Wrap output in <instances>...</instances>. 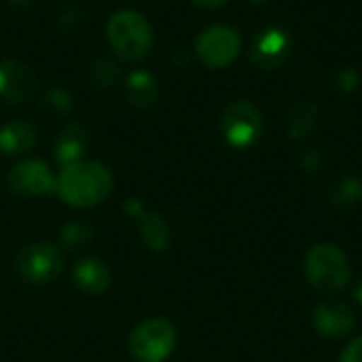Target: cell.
Here are the masks:
<instances>
[{"mask_svg":"<svg viewBox=\"0 0 362 362\" xmlns=\"http://www.w3.org/2000/svg\"><path fill=\"white\" fill-rule=\"evenodd\" d=\"M112 172L98 161H78L66 165L55 176V193L72 208H91L102 204L112 191Z\"/></svg>","mask_w":362,"mask_h":362,"instance_id":"cell-1","label":"cell"},{"mask_svg":"<svg viewBox=\"0 0 362 362\" xmlns=\"http://www.w3.org/2000/svg\"><path fill=\"white\" fill-rule=\"evenodd\" d=\"M106 38L112 51L125 62H138L153 49V28L148 19L132 8H123L110 15L106 23Z\"/></svg>","mask_w":362,"mask_h":362,"instance_id":"cell-2","label":"cell"},{"mask_svg":"<svg viewBox=\"0 0 362 362\" xmlns=\"http://www.w3.org/2000/svg\"><path fill=\"white\" fill-rule=\"evenodd\" d=\"M350 263L341 248L335 244H316L305 257L308 282L322 295H337L350 282Z\"/></svg>","mask_w":362,"mask_h":362,"instance_id":"cell-3","label":"cell"},{"mask_svg":"<svg viewBox=\"0 0 362 362\" xmlns=\"http://www.w3.org/2000/svg\"><path fill=\"white\" fill-rule=\"evenodd\" d=\"M178 341L176 327L165 318H148L129 333V352L138 362H165Z\"/></svg>","mask_w":362,"mask_h":362,"instance_id":"cell-4","label":"cell"},{"mask_svg":"<svg viewBox=\"0 0 362 362\" xmlns=\"http://www.w3.org/2000/svg\"><path fill=\"white\" fill-rule=\"evenodd\" d=\"M15 269L23 282L47 284L55 282L64 272V255L55 244L36 242L19 250L15 259Z\"/></svg>","mask_w":362,"mask_h":362,"instance_id":"cell-5","label":"cell"},{"mask_svg":"<svg viewBox=\"0 0 362 362\" xmlns=\"http://www.w3.org/2000/svg\"><path fill=\"white\" fill-rule=\"evenodd\" d=\"M221 134L225 142L233 148L252 146L263 134V115L261 110L246 100L229 104L221 117Z\"/></svg>","mask_w":362,"mask_h":362,"instance_id":"cell-6","label":"cell"},{"mask_svg":"<svg viewBox=\"0 0 362 362\" xmlns=\"http://www.w3.org/2000/svg\"><path fill=\"white\" fill-rule=\"evenodd\" d=\"M242 49L238 30L229 25H210L195 40V55L208 68H227L235 62Z\"/></svg>","mask_w":362,"mask_h":362,"instance_id":"cell-7","label":"cell"},{"mask_svg":"<svg viewBox=\"0 0 362 362\" xmlns=\"http://www.w3.org/2000/svg\"><path fill=\"white\" fill-rule=\"evenodd\" d=\"M6 185L19 197H42L55 193V174L42 159H23L8 170Z\"/></svg>","mask_w":362,"mask_h":362,"instance_id":"cell-8","label":"cell"},{"mask_svg":"<svg viewBox=\"0 0 362 362\" xmlns=\"http://www.w3.org/2000/svg\"><path fill=\"white\" fill-rule=\"evenodd\" d=\"M293 51V38L282 28H265L261 30L252 45H250V59L255 66L263 70H276L284 66V62L291 57Z\"/></svg>","mask_w":362,"mask_h":362,"instance_id":"cell-9","label":"cell"},{"mask_svg":"<svg viewBox=\"0 0 362 362\" xmlns=\"http://www.w3.org/2000/svg\"><path fill=\"white\" fill-rule=\"evenodd\" d=\"M38 89V74L23 62H0V98L4 102H25Z\"/></svg>","mask_w":362,"mask_h":362,"instance_id":"cell-10","label":"cell"},{"mask_svg":"<svg viewBox=\"0 0 362 362\" xmlns=\"http://www.w3.org/2000/svg\"><path fill=\"white\" fill-rule=\"evenodd\" d=\"M312 325L327 339H344L354 331L356 318H354V312L346 303L327 301L314 310Z\"/></svg>","mask_w":362,"mask_h":362,"instance_id":"cell-11","label":"cell"},{"mask_svg":"<svg viewBox=\"0 0 362 362\" xmlns=\"http://www.w3.org/2000/svg\"><path fill=\"white\" fill-rule=\"evenodd\" d=\"M87 148H89V132L78 123H70L55 138V144H53L55 163L59 168L78 163L85 159Z\"/></svg>","mask_w":362,"mask_h":362,"instance_id":"cell-12","label":"cell"},{"mask_svg":"<svg viewBox=\"0 0 362 362\" xmlns=\"http://www.w3.org/2000/svg\"><path fill=\"white\" fill-rule=\"evenodd\" d=\"M72 280L76 284L78 291H83L85 295L98 297L104 295L112 282V274L108 269V265L98 259V257H87L81 259L74 269H72Z\"/></svg>","mask_w":362,"mask_h":362,"instance_id":"cell-13","label":"cell"},{"mask_svg":"<svg viewBox=\"0 0 362 362\" xmlns=\"http://www.w3.org/2000/svg\"><path fill=\"white\" fill-rule=\"evenodd\" d=\"M38 144V132L28 121H8L0 127V153L25 155Z\"/></svg>","mask_w":362,"mask_h":362,"instance_id":"cell-14","label":"cell"},{"mask_svg":"<svg viewBox=\"0 0 362 362\" xmlns=\"http://www.w3.org/2000/svg\"><path fill=\"white\" fill-rule=\"evenodd\" d=\"M125 98L136 108H148L159 98L157 78L146 70H134L125 81Z\"/></svg>","mask_w":362,"mask_h":362,"instance_id":"cell-15","label":"cell"},{"mask_svg":"<svg viewBox=\"0 0 362 362\" xmlns=\"http://www.w3.org/2000/svg\"><path fill=\"white\" fill-rule=\"evenodd\" d=\"M140 238L153 252H163L172 244V229L161 214L144 212L140 216Z\"/></svg>","mask_w":362,"mask_h":362,"instance_id":"cell-16","label":"cell"},{"mask_svg":"<svg viewBox=\"0 0 362 362\" xmlns=\"http://www.w3.org/2000/svg\"><path fill=\"white\" fill-rule=\"evenodd\" d=\"M318 119H320L318 106H314L310 102H301V104L293 106L291 112L286 115V132L295 140H305L314 134Z\"/></svg>","mask_w":362,"mask_h":362,"instance_id":"cell-17","label":"cell"},{"mask_svg":"<svg viewBox=\"0 0 362 362\" xmlns=\"http://www.w3.org/2000/svg\"><path fill=\"white\" fill-rule=\"evenodd\" d=\"M331 202L339 208H350L356 202L362 199V180L356 176H348L344 180H339L333 189H331Z\"/></svg>","mask_w":362,"mask_h":362,"instance_id":"cell-18","label":"cell"},{"mask_svg":"<svg viewBox=\"0 0 362 362\" xmlns=\"http://www.w3.org/2000/svg\"><path fill=\"white\" fill-rule=\"evenodd\" d=\"M91 238H93V231L85 223H68L59 231V240L68 250H78V248L87 246L91 242Z\"/></svg>","mask_w":362,"mask_h":362,"instance_id":"cell-19","label":"cell"},{"mask_svg":"<svg viewBox=\"0 0 362 362\" xmlns=\"http://www.w3.org/2000/svg\"><path fill=\"white\" fill-rule=\"evenodd\" d=\"M119 74H121V70L112 59H100L91 68V81L98 87H110L119 78Z\"/></svg>","mask_w":362,"mask_h":362,"instance_id":"cell-20","label":"cell"},{"mask_svg":"<svg viewBox=\"0 0 362 362\" xmlns=\"http://www.w3.org/2000/svg\"><path fill=\"white\" fill-rule=\"evenodd\" d=\"M45 108L53 115H64L72 108V98L66 89H51L45 95Z\"/></svg>","mask_w":362,"mask_h":362,"instance_id":"cell-21","label":"cell"},{"mask_svg":"<svg viewBox=\"0 0 362 362\" xmlns=\"http://www.w3.org/2000/svg\"><path fill=\"white\" fill-rule=\"evenodd\" d=\"M358 83H361V76H358V72H356L352 66H344V68H339V70L335 72V85H337V89L344 91V93L354 91V89L358 87Z\"/></svg>","mask_w":362,"mask_h":362,"instance_id":"cell-22","label":"cell"},{"mask_svg":"<svg viewBox=\"0 0 362 362\" xmlns=\"http://www.w3.org/2000/svg\"><path fill=\"white\" fill-rule=\"evenodd\" d=\"M339 362H362V335L344 350Z\"/></svg>","mask_w":362,"mask_h":362,"instance_id":"cell-23","label":"cell"},{"mask_svg":"<svg viewBox=\"0 0 362 362\" xmlns=\"http://www.w3.org/2000/svg\"><path fill=\"white\" fill-rule=\"evenodd\" d=\"M320 163H322V157H320L318 151H308V153L301 157V168L308 170V172H316V170L320 168Z\"/></svg>","mask_w":362,"mask_h":362,"instance_id":"cell-24","label":"cell"},{"mask_svg":"<svg viewBox=\"0 0 362 362\" xmlns=\"http://www.w3.org/2000/svg\"><path fill=\"white\" fill-rule=\"evenodd\" d=\"M125 210H127V214H132V216H142L144 212H142V204L138 202V199H129L127 204H125Z\"/></svg>","mask_w":362,"mask_h":362,"instance_id":"cell-25","label":"cell"},{"mask_svg":"<svg viewBox=\"0 0 362 362\" xmlns=\"http://www.w3.org/2000/svg\"><path fill=\"white\" fill-rule=\"evenodd\" d=\"M191 2L197 4V6H202V8H218V6L227 4L229 0H191Z\"/></svg>","mask_w":362,"mask_h":362,"instance_id":"cell-26","label":"cell"},{"mask_svg":"<svg viewBox=\"0 0 362 362\" xmlns=\"http://www.w3.org/2000/svg\"><path fill=\"white\" fill-rule=\"evenodd\" d=\"M354 299L362 305V280L356 284V288H354Z\"/></svg>","mask_w":362,"mask_h":362,"instance_id":"cell-27","label":"cell"},{"mask_svg":"<svg viewBox=\"0 0 362 362\" xmlns=\"http://www.w3.org/2000/svg\"><path fill=\"white\" fill-rule=\"evenodd\" d=\"M11 4H15V6H28V4H32V0H8Z\"/></svg>","mask_w":362,"mask_h":362,"instance_id":"cell-28","label":"cell"},{"mask_svg":"<svg viewBox=\"0 0 362 362\" xmlns=\"http://www.w3.org/2000/svg\"><path fill=\"white\" fill-rule=\"evenodd\" d=\"M252 4H265V2H269V0H250Z\"/></svg>","mask_w":362,"mask_h":362,"instance_id":"cell-29","label":"cell"}]
</instances>
